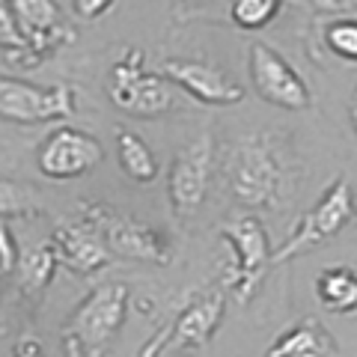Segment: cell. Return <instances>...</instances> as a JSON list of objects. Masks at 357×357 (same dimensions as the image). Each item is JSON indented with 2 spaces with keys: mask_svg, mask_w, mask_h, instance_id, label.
<instances>
[{
  "mask_svg": "<svg viewBox=\"0 0 357 357\" xmlns=\"http://www.w3.org/2000/svg\"><path fill=\"white\" fill-rule=\"evenodd\" d=\"M265 357H340V345L316 316H304L271 342Z\"/></svg>",
  "mask_w": 357,
  "mask_h": 357,
  "instance_id": "obj_15",
  "label": "cell"
},
{
  "mask_svg": "<svg viewBox=\"0 0 357 357\" xmlns=\"http://www.w3.org/2000/svg\"><path fill=\"white\" fill-rule=\"evenodd\" d=\"M18 244H15V236H13V227H9V220H3V227H0V271L3 277L15 274L18 271Z\"/></svg>",
  "mask_w": 357,
  "mask_h": 357,
  "instance_id": "obj_21",
  "label": "cell"
},
{
  "mask_svg": "<svg viewBox=\"0 0 357 357\" xmlns=\"http://www.w3.org/2000/svg\"><path fill=\"white\" fill-rule=\"evenodd\" d=\"M13 357H48V351H45V345H42L39 337H33V333H24V337L15 342Z\"/></svg>",
  "mask_w": 357,
  "mask_h": 357,
  "instance_id": "obj_23",
  "label": "cell"
},
{
  "mask_svg": "<svg viewBox=\"0 0 357 357\" xmlns=\"http://www.w3.org/2000/svg\"><path fill=\"white\" fill-rule=\"evenodd\" d=\"M316 298L331 312L357 316V271L345 265H333L321 271L316 280Z\"/></svg>",
  "mask_w": 357,
  "mask_h": 357,
  "instance_id": "obj_17",
  "label": "cell"
},
{
  "mask_svg": "<svg viewBox=\"0 0 357 357\" xmlns=\"http://www.w3.org/2000/svg\"><path fill=\"white\" fill-rule=\"evenodd\" d=\"M105 206L84 199L72 215H66L54 227L51 244L60 256V268L72 274H98L102 268L110 265L114 250L107 244V229H105Z\"/></svg>",
  "mask_w": 357,
  "mask_h": 357,
  "instance_id": "obj_3",
  "label": "cell"
},
{
  "mask_svg": "<svg viewBox=\"0 0 357 357\" xmlns=\"http://www.w3.org/2000/svg\"><path fill=\"white\" fill-rule=\"evenodd\" d=\"M248 72H250L253 89L268 105H277L286 110H310L312 107V89L307 84V77L268 42H262V39L250 42Z\"/></svg>",
  "mask_w": 357,
  "mask_h": 357,
  "instance_id": "obj_8",
  "label": "cell"
},
{
  "mask_svg": "<svg viewBox=\"0 0 357 357\" xmlns=\"http://www.w3.org/2000/svg\"><path fill=\"white\" fill-rule=\"evenodd\" d=\"M280 9H283L280 0H236L229 6V18L241 30H262L280 15Z\"/></svg>",
  "mask_w": 357,
  "mask_h": 357,
  "instance_id": "obj_20",
  "label": "cell"
},
{
  "mask_svg": "<svg viewBox=\"0 0 357 357\" xmlns=\"http://www.w3.org/2000/svg\"><path fill=\"white\" fill-rule=\"evenodd\" d=\"M349 119H351V126L357 131V86H354V93H351V102H349Z\"/></svg>",
  "mask_w": 357,
  "mask_h": 357,
  "instance_id": "obj_24",
  "label": "cell"
},
{
  "mask_svg": "<svg viewBox=\"0 0 357 357\" xmlns=\"http://www.w3.org/2000/svg\"><path fill=\"white\" fill-rule=\"evenodd\" d=\"M116 3L114 0H72L69 9L77 15V18H84V21H96V18H102L105 13H110Z\"/></svg>",
  "mask_w": 357,
  "mask_h": 357,
  "instance_id": "obj_22",
  "label": "cell"
},
{
  "mask_svg": "<svg viewBox=\"0 0 357 357\" xmlns=\"http://www.w3.org/2000/svg\"><path fill=\"white\" fill-rule=\"evenodd\" d=\"M229 194L244 208H280L289 194V173L268 134H253L236 143L227 158Z\"/></svg>",
  "mask_w": 357,
  "mask_h": 357,
  "instance_id": "obj_1",
  "label": "cell"
},
{
  "mask_svg": "<svg viewBox=\"0 0 357 357\" xmlns=\"http://www.w3.org/2000/svg\"><path fill=\"white\" fill-rule=\"evenodd\" d=\"M9 6H13L15 21L24 33V42L36 66L54 57L63 45L75 42V30L60 21V9L51 0H13Z\"/></svg>",
  "mask_w": 357,
  "mask_h": 357,
  "instance_id": "obj_13",
  "label": "cell"
},
{
  "mask_svg": "<svg viewBox=\"0 0 357 357\" xmlns=\"http://www.w3.org/2000/svg\"><path fill=\"white\" fill-rule=\"evenodd\" d=\"M211 167H215V137L206 131L185 143L170 164V178H167V191H170V206L176 218H191L203 206Z\"/></svg>",
  "mask_w": 357,
  "mask_h": 357,
  "instance_id": "obj_10",
  "label": "cell"
},
{
  "mask_svg": "<svg viewBox=\"0 0 357 357\" xmlns=\"http://www.w3.org/2000/svg\"><path fill=\"white\" fill-rule=\"evenodd\" d=\"M131 292L122 280L89 289L60 331L66 357H107L128 316Z\"/></svg>",
  "mask_w": 357,
  "mask_h": 357,
  "instance_id": "obj_2",
  "label": "cell"
},
{
  "mask_svg": "<svg viewBox=\"0 0 357 357\" xmlns=\"http://www.w3.org/2000/svg\"><path fill=\"white\" fill-rule=\"evenodd\" d=\"M218 232L232 248V256H236V265H232L223 286L229 289L238 304H248L259 292L268 265H274V250L271 241H268V232L256 215H236L223 220Z\"/></svg>",
  "mask_w": 357,
  "mask_h": 357,
  "instance_id": "obj_6",
  "label": "cell"
},
{
  "mask_svg": "<svg viewBox=\"0 0 357 357\" xmlns=\"http://www.w3.org/2000/svg\"><path fill=\"white\" fill-rule=\"evenodd\" d=\"M354 218H357L354 188L349 182V176H337L328 191L316 199V206L301 218L292 236L274 250V265L292 262L298 256L316 250L319 244H328L333 236H340Z\"/></svg>",
  "mask_w": 357,
  "mask_h": 357,
  "instance_id": "obj_4",
  "label": "cell"
},
{
  "mask_svg": "<svg viewBox=\"0 0 357 357\" xmlns=\"http://www.w3.org/2000/svg\"><path fill=\"white\" fill-rule=\"evenodd\" d=\"M0 114H3L6 122H18V126L72 119L77 114L75 86L72 84L36 86L18 81V77H3L0 81Z\"/></svg>",
  "mask_w": 357,
  "mask_h": 357,
  "instance_id": "obj_9",
  "label": "cell"
},
{
  "mask_svg": "<svg viewBox=\"0 0 357 357\" xmlns=\"http://www.w3.org/2000/svg\"><path fill=\"white\" fill-rule=\"evenodd\" d=\"M105 229H107L110 250L116 256L140 259V262H155V265H173V259H176V253H173L164 232L137 220V218H128V215H119V211L107 208L105 211Z\"/></svg>",
  "mask_w": 357,
  "mask_h": 357,
  "instance_id": "obj_14",
  "label": "cell"
},
{
  "mask_svg": "<svg viewBox=\"0 0 357 357\" xmlns=\"http://www.w3.org/2000/svg\"><path fill=\"white\" fill-rule=\"evenodd\" d=\"M110 102L131 116H164L182 107L164 75L146 72L140 48H126L110 66Z\"/></svg>",
  "mask_w": 357,
  "mask_h": 357,
  "instance_id": "obj_5",
  "label": "cell"
},
{
  "mask_svg": "<svg viewBox=\"0 0 357 357\" xmlns=\"http://www.w3.org/2000/svg\"><path fill=\"white\" fill-rule=\"evenodd\" d=\"M321 45L337 60L357 66V18L354 15H337L321 24Z\"/></svg>",
  "mask_w": 357,
  "mask_h": 357,
  "instance_id": "obj_19",
  "label": "cell"
},
{
  "mask_svg": "<svg viewBox=\"0 0 357 357\" xmlns=\"http://www.w3.org/2000/svg\"><path fill=\"white\" fill-rule=\"evenodd\" d=\"M223 312H227V295L220 289H208V292L197 295L155 337L143 342L140 357H161L170 349H203L218 333Z\"/></svg>",
  "mask_w": 357,
  "mask_h": 357,
  "instance_id": "obj_7",
  "label": "cell"
},
{
  "mask_svg": "<svg viewBox=\"0 0 357 357\" xmlns=\"http://www.w3.org/2000/svg\"><path fill=\"white\" fill-rule=\"evenodd\" d=\"M161 75L173 86L185 89L188 96L199 105L211 107H232L244 102V86L232 77L229 72H223L220 66L208 60H188V57H170L161 63Z\"/></svg>",
  "mask_w": 357,
  "mask_h": 357,
  "instance_id": "obj_12",
  "label": "cell"
},
{
  "mask_svg": "<svg viewBox=\"0 0 357 357\" xmlns=\"http://www.w3.org/2000/svg\"><path fill=\"white\" fill-rule=\"evenodd\" d=\"M105 158V149L89 131L57 126L42 140L36 152V167L51 182H69V178L93 173Z\"/></svg>",
  "mask_w": 357,
  "mask_h": 357,
  "instance_id": "obj_11",
  "label": "cell"
},
{
  "mask_svg": "<svg viewBox=\"0 0 357 357\" xmlns=\"http://www.w3.org/2000/svg\"><path fill=\"white\" fill-rule=\"evenodd\" d=\"M116 158L122 173L137 185H149L158 176V158L149 149V143L128 128H116Z\"/></svg>",
  "mask_w": 357,
  "mask_h": 357,
  "instance_id": "obj_18",
  "label": "cell"
},
{
  "mask_svg": "<svg viewBox=\"0 0 357 357\" xmlns=\"http://www.w3.org/2000/svg\"><path fill=\"white\" fill-rule=\"evenodd\" d=\"M57 268H60V256H57V250H54L51 241H42V244H36V248H30L24 253V259H21V265H18L21 295H24L30 304L39 307L45 289L51 286L54 274H57Z\"/></svg>",
  "mask_w": 357,
  "mask_h": 357,
  "instance_id": "obj_16",
  "label": "cell"
}]
</instances>
